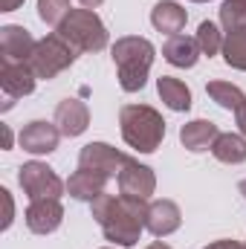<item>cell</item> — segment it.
Instances as JSON below:
<instances>
[{
	"mask_svg": "<svg viewBox=\"0 0 246 249\" xmlns=\"http://www.w3.org/2000/svg\"><path fill=\"white\" fill-rule=\"evenodd\" d=\"M185 20H188V12H185L180 3H174V0H162L151 12L154 29L157 32H165V35H180L185 29Z\"/></svg>",
	"mask_w": 246,
	"mask_h": 249,
	"instance_id": "17",
	"label": "cell"
},
{
	"mask_svg": "<svg viewBox=\"0 0 246 249\" xmlns=\"http://www.w3.org/2000/svg\"><path fill=\"white\" fill-rule=\"evenodd\" d=\"M55 124L61 136H81L90 124V110L81 99H64L55 107Z\"/></svg>",
	"mask_w": 246,
	"mask_h": 249,
	"instance_id": "14",
	"label": "cell"
},
{
	"mask_svg": "<svg viewBox=\"0 0 246 249\" xmlns=\"http://www.w3.org/2000/svg\"><path fill=\"white\" fill-rule=\"evenodd\" d=\"M23 0H0V12H15Z\"/></svg>",
	"mask_w": 246,
	"mask_h": 249,
	"instance_id": "29",
	"label": "cell"
},
{
	"mask_svg": "<svg viewBox=\"0 0 246 249\" xmlns=\"http://www.w3.org/2000/svg\"><path fill=\"white\" fill-rule=\"evenodd\" d=\"M206 93L211 96L214 105H220L223 110H235V113L241 110V105L246 102L244 90L235 87L232 81H209V84H206Z\"/></svg>",
	"mask_w": 246,
	"mask_h": 249,
	"instance_id": "21",
	"label": "cell"
},
{
	"mask_svg": "<svg viewBox=\"0 0 246 249\" xmlns=\"http://www.w3.org/2000/svg\"><path fill=\"white\" fill-rule=\"evenodd\" d=\"M220 26L229 32L246 29V0H223L220 6Z\"/></svg>",
	"mask_w": 246,
	"mask_h": 249,
	"instance_id": "24",
	"label": "cell"
},
{
	"mask_svg": "<svg viewBox=\"0 0 246 249\" xmlns=\"http://www.w3.org/2000/svg\"><path fill=\"white\" fill-rule=\"evenodd\" d=\"M110 53H113V64L119 72V87L124 93H139L148 81L151 64L157 58L154 44L139 35H124L110 47Z\"/></svg>",
	"mask_w": 246,
	"mask_h": 249,
	"instance_id": "2",
	"label": "cell"
},
{
	"mask_svg": "<svg viewBox=\"0 0 246 249\" xmlns=\"http://www.w3.org/2000/svg\"><path fill=\"white\" fill-rule=\"evenodd\" d=\"M211 154L217 162L241 165V162H246V136L244 133H220L211 145Z\"/></svg>",
	"mask_w": 246,
	"mask_h": 249,
	"instance_id": "20",
	"label": "cell"
},
{
	"mask_svg": "<svg viewBox=\"0 0 246 249\" xmlns=\"http://www.w3.org/2000/svg\"><path fill=\"white\" fill-rule=\"evenodd\" d=\"M197 47H200V53L203 55H217V53H223V32L217 29V23H211V20H203L200 23V29H197Z\"/></svg>",
	"mask_w": 246,
	"mask_h": 249,
	"instance_id": "23",
	"label": "cell"
},
{
	"mask_svg": "<svg viewBox=\"0 0 246 249\" xmlns=\"http://www.w3.org/2000/svg\"><path fill=\"white\" fill-rule=\"evenodd\" d=\"M107 180L110 177H105V174H99V171H87V168H78L70 180H67V191H70V197L72 200H81V203H93L99 194H105V188H107Z\"/></svg>",
	"mask_w": 246,
	"mask_h": 249,
	"instance_id": "15",
	"label": "cell"
},
{
	"mask_svg": "<svg viewBox=\"0 0 246 249\" xmlns=\"http://www.w3.org/2000/svg\"><path fill=\"white\" fill-rule=\"evenodd\" d=\"M93 220L102 226L105 238L119 247H136L148 220V203L139 197H113V194H99L90 203Z\"/></svg>",
	"mask_w": 246,
	"mask_h": 249,
	"instance_id": "1",
	"label": "cell"
},
{
	"mask_svg": "<svg viewBox=\"0 0 246 249\" xmlns=\"http://www.w3.org/2000/svg\"><path fill=\"white\" fill-rule=\"evenodd\" d=\"M235 119H238V127H241V133L246 136V102L241 105V110L235 113Z\"/></svg>",
	"mask_w": 246,
	"mask_h": 249,
	"instance_id": "28",
	"label": "cell"
},
{
	"mask_svg": "<svg viewBox=\"0 0 246 249\" xmlns=\"http://www.w3.org/2000/svg\"><path fill=\"white\" fill-rule=\"evenodd\" d=\"M241 194H244V200H246V180H241Z\"/></svg>",
	"mask_w": 246,
	"mask_h": 249,
	"instance_id": "33",
	"label": "cell"
},
{
	"mask_svg": "<svg viewBox=\"0 0 246 249\" xmlns=\"http://www.w3.org/2000/svg\"><path fill=\"white\" fill-rule=\"evenodd\" d=\"M18 183L29 200H47V197L61 200V194L67 191L64 180L47 162H23L18 168Z\"/></svg>",
	"mask_w": 246,
	"mask_h": 249,
	"instance_id": "6",
	"label": "cell"
},
{
	"mask_svg": "<svg viewBox=\"0 0 246 249\" xmlns=\"http://www.w3.org/2000/svg\"><path fill=\"white\" fill-rule=\"evenodd\" d=\"M35 44L38 41L29 35V29L6 23L0 29V61L3 64H29Z\"/></svg>",
	"mask_w": 246,
	"mask_h": 249,
	"instance_id": "8",
	"label": "cell"
},
{
	"mask_svg": "<svg viewBox=\"0 0 246 249\" xmlns=\"http://www.w3.org/2000/svg\"><path fill=\"white\" fill-rule=\"evenodd\" d=\"M3 148H12V130L3 127Z\"/></svg>",
	"mask_w": 246,
	"mask_h": 249,
	"instance_id": "30",
	"label": "cell"
},
{
	"mask_svg": "<svg viewBox=\"0 0 246 249\" xmlns=\"http://www.w3.org/2000/svg\"><path fill=\"white\" fill-rule=\"evenodd\" d=\"M127 160H130L127 154L116 151V148L107 145V142H90V145H84L81 154H78V168L99 171V174H105V177H119L122 168L127 165Z\"/></svg>",
	"mask_w": 246,
	"mask_h": 249,
	"instance_id": "7",
	"label": "cell"
},
{
	"mask_svg": "<svg viewBox=\"0 0 246 249\" xmlns=\"http://www.w3.org/2000/svg\"><path fill=\"white\" fill-rule=\"evenodd\" d=\"M72 61H75V50L64 41L58 32H53V35H47V38H41V41L35 44L32 58H29V67H32L35 78L50 81V78H55L58 72H64L67 67H72Z\"/></svg>",
	"mask_w": 246,
	"mask_h": 249,
	"instance_id": "5",
	"label": "cell"
},
{
	"mask_svg": "<svg viewBox=\"0 0 246 249\" xmlns=\"http://www.w3.org/2000/svg\"><path fill=\"white\" fill-rule=\"evenodd\" d=\"M78 3H81L84 9H96V6H102L105 0H78Z\"/></svg>",
	"mask_w": 246,
	"mask_h": 249,
	"instance_id": "31",
	"label": "cell"
},
{
	"mask_svg": "<svg viewBox=\"0 0 246 249\" xmlns=\"http://www.w3.org/2000/svg\"><path fill=\"white\" fill-rule=\"evenodd\" d=\"M183 223V212L174 200H154L148 203V220H145V229L154 235V238H168L180 229Z\"/></svg>",
	"mask_w": 246,
	"mask_h": 249,
	"instance_id": "13",
	"label": "cell"
},
{
	"mask_svg": "<svg viewBox=\"0 0 246 249\" xmlns=\"http://www.w3.org/2000/svg\"><path fill=\"white\" fill-rule=\"evenodd\" d=\"M223 61L232 70H244L246 72V29L226 35V41H223Z\"/></svg>",
	"mask_w": 246,
	"mask_h": 249,
	"instance_id": "22",
	"label": "cell"
},
{
	"mask_svg": "<svg viewBox=\"0 0 246 249\" xmlns=\"http://www.w3.org/2000/svg\"><path fill=\"white\" fill-rule=\"evenodd\" d=\"M35 72L29 64H3L0 61V87L6 93V105L3 110L12 107V99H23L35 90Z\"/></svg>",
	"mask_w": 246,
	"mask_h": 249,
	"instance_id": "9",
	"label": "cell"
},
{
	"mask_svg": "<svg viewBox=\"0 0 246 249\" xmlns=\"http://www.w3.org/2000/svg\"><path fill=\"white\" fill-rule=\"evenodd\" d=\"M148 249H171V247H168V244H159V241H157V244H151Z\"/></svg>",
	"mask_w": 246,
	"mask_h": 249,
	"instance_id": "32",
	"label": "cell"
},
{
	"mask_svg": "<svg viewBox=\"0 0 246 249\" xmlns=\"http://www.w3.org/2000/svg\"><path fill=\"white\" fill-rule=\"evenodd\" d=\"M72 12V6H70V0H38V18L44 20V23H50V26H61V20Z\"/></svg>",
	"mask_w": 246,
	"mask_h": 249,
	"instance_id": "25",
	"label": "cell"
},
{
	"mask_svg": "<svg viewBox=\"0 0 246 249\" xmlns=\"http://www.w3.org/2000/svg\"><path fill=\"white\" fill-rule=\"evenodd\" d=\"M20 148L41 157V154H53L58 148V139H61V130L55 122H44V119H35L20 130Z\"/></svg>",
	"mask_w": 246,
	"mask_h": 249,
	"instance_id": "10",
	"label": "cell"
},
{
	"mask_svg": "<svg viewBox=\"0 0 246 249\" xmlns=\"http://www.w3.org/2000/svg\"><path fill=\"white\" fill-rule=\"evenodd\" d=\"M191 3H209V0H191Z\"/></svg>",
	"mask_w": 246,
	"mask_h": 249,
	"instance_id": "34",
	"label": "cell"
},
{
	"mask_svg": "<svg viewBox=\"0 0 246 249\" xmlns=\"http://www.w3.org/2000/svg\"><path fill=\"white\" fill-rule=\"evenodd\" d=\"M105 249H110V247H105Z\"/></svg>",
	"mask_w": 246,
	"mask_h": 249,
	"instance_id": "35",
	"label": "cell"
},
{
	"mask_svg": "<svg viewBox=\"0 0 246 249\" xmlns=\"http://www.w3.org/2000/svg\"><path fill=\"white\" fill-rule=\"evenodd\" d=\"M0 197H3V203H6V217H3V229H9V226H12V214H15V206H12V194H9L6 188H0Z\"/></svg>",
	"mask_w": 246,
	"mask_h": 249,
	"instance_id": "26",
	"label": "cell"
},
{
	"mask_svg": "<svg viewBox=\"0 0 246 249\" xmlns=\"http://www.w3.org/2000/svg\"><path fill=\"white\" fill-rule=\"evenodd\" d=\"M206 249H246V247L238 244V241H214V244H209Z\"/></svg>",
	"mask_w": 246,
	"mask_h": 249,
	"instance_id": "27",
	"label": "cell"
},
{
	"mask_svg": "<svg viewBox=\"0 0 246 249\" xmlns=\"http://www.w3.org/2000/svg\"><path fill=\"white\" fill-rule=\"evenodd\" d=\"M157 93H159V99H162V105L168 110H177V113L191 110V90L185 87V81H180V78L162 75L157 81Z\"/></svg>",
	"mask_w": 246,
	"mask_h": 249,
	"instance_id": "19",
	"label": "cell"
},
{
	"mask_svg": "<svg viewBox=\"0 0 246 249\" xmlns=\"http://www.w3.org/2000/svg\"><path fill=\"white\" fill-rule=\"evenodd\" d=\"M64 223V206L61 200H32L26 209V226L35 235H53L58 226Z\"/></svg>",
	"mask_w": 246,
	"mask_h": 249,
	"instance_id": "12",
	"label": "cell"
},
{
	"mask_svg": "<svg viewBox=\"0 0 246 249\" xmlns=\"http://www.w3.org/2000/svg\"><path fill=\"white\" fill-rule=\"evenodd\" d=\"M119 180V194L124 197H139V200H148L154 191H157V177L148 165L136 162L133 157L127 160V165L122 168V174L116 177Z\"/></svg>",
	"mask_w": 246,
	"mask_h": 249,
	"instance_id": "11",
	"label": "cell"
},
{
	"mask_svg": "<svg viewBox=\"0 0 246 249\" xmlns=\"http://www.w3.org/2000/svg\"><path fill=\"white\" fill-rule=\"evenodd\" d=\"M217 136H220L217 124L209 122V119H194V122H185L180 127V142H183L188 151H194V154L209 151Z\"/></svg>",
	"mask_w": 246,
	"mask_h": 249,
	"instance_id": "16",
	"label": "cell"
},
{
	"mask_svg": "<svg viewBox=\"0 0 246 249\" xmlns=\"http://www.w3.org/2000/svg\"><path fill=\"white\" fill-rule=\"evenodd\" d=\"M55 32L61 35L75 53H99L110 41L107 26L102 23V18L93 9H72L61 20V26Z\"/></svg>",
	"mask_w": 246,
	"mask_h": 249,
	"instance_id": "4",
	"label": "cell"
},
{
	"mask_svg": "<svg viewBox=\"0 0 246 249\" xmlns=\"http://www.w3.org/2000/svg\"><path fill=\"white\" fill-rule=\"evenodd\" d=\"M122 139L139 154H154L165 139V119L151 105H124L119 110Z\"/></svg>",
	"mask_w": 246,
	"mask_h": 249,
	"instance_id": "3",
	"label": "cell"
},
{
	"mask_svg": "<svg viewBox=\"0 0 246 249\" xmlns=\"http://www.w3.org/2000/svg\"><path fill=\"white\" fill-rule=\"evenodd\" d=\"M200 47H197V38H188V35H171L165 44H162V58L174 67H194L197 58H200Z\"/></svg>",
	"mask_w": 246,
	"mask_h": 249,
	"instance_id": "18",
	"label": "cell"
}]
</instances>
